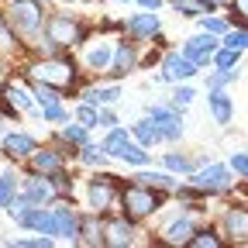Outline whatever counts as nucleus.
<instances>
[{"label": "nucleus", "mask_w": 248, "mask_h": 248, "mask_svg": "<svg viewBox=\"0 0 248 248\" xmlns=\"http://www.w3.org/2000/svg\"><path fill=\"white\" fill-rule=\"evenodd\" d=\"M104 148H107L110 159H117V162H131V166H148L152 162V155L145 152V145L141 141L135 145L128 138V131H121V128H110V135L104 138Z\"/></svg>", "instance_id": "39448f33"}, {"label": "nucleus", "mask_w": 248, "mask_h": 248, "mask_svg": "<svg viewBox=\"0 0 248 248\" xmlns=\"http://www.w3.org/2000/svg\"><path fill=\"white\" fill-rule=\"evenodd\" d=\"M238 79V69H217L210 79H207V86L210 90H217V86H224V83H234Z\"/></svg>", "instance_id": "4c0bfd02"}, {"label": "nucleus", "mask_w": 248, "mask_h": 248, "mask_svg": "<svg viewBox=\"0 0 248 248\" xmlns=\"http://www.w3.org/2000/svg\"><path fill=\"white\" fill-rule=\"evenodd\" d=\"M42 4H48V0H42Z\"/></svg>", "instance_id": "de8ad7c7"}, {"label": "nucleus", "mask_w": 248, "mask_h": 248, "mask_svg": "<svg viewBox=\"0 0 248 248\" xmlns=\"http://www.w3.org/2000/svg\"><path fill=\"white\" fill-rule=\"evenodd\" d=\"M107 159H110V155H107L104 141H100V145H90V141H86V145L79 148V162H83V166H90V169H93V166H97V169H100V166H107Z\"/></svg>", "instance_id": "bb28decb"}, {"label": "nucleus", "mask_w": 248, "mask_h": 248, "mask_svg": "<svg viewBox=\"0 0 248 248\" xmlns=\"http://www.w3.org/2000/svg\"><path fill=\"white\" fill-rule=\"evenodd\" d=\"M79 245H104V224L97 221V210L79 217Z\"/></svg>", "instance_id": "5701e85b"}, {"label": "nucleus", "mask_w": 248, "mask_h": 248, "mask_svg": "<svg viewBox=\"0 0 248 248\" xmlns=\"http://www.w3.org/2000/svg\"><path fill=\"white\" fill-rule=\"evenodd\" d=\"M186 245H190V248H217V245H221V238L207 228V231H193V238L186 241Z\"/></svg>", "instance_id": "f704fd0d"}, {"label": "nucleus", "mask_w": 248, "mask_h": 248, "mask_svg": "<svg viewBox=\"0 0 248 248\" xmlns=\"http://www.w3.org/2000/svg\"><path fill=\"white\" fill-rule=\"evenodd\" d=\"M193 221H190V214H183V217H176V221H169L166 228H162V241L166 245H186L193 238Z\"/></svg>", "instance_id": "aec40b11"}, {"label": "nucleus", "mask_w": 248, "mask_h": 248, "mask_svg": "<svg viewBox=\"0 0 248 248\" xmlns=\"http://www.w3.org/2000/svg\"><path fill=\"white\" fill-rule=\"evenodd\" d=\"M197 62L193 59H186L183 52H169L166 59H162V73L155 76L159 83H179V79H193L197 76Z\"/></svg>", "instance_id": "9d476101"}, {"label": "nucleus", "mask_w": 248, "mask_h": 248, "mask_svg": "<svg viewBox=\"0 0 248 248\" xmlns=\"http://www.w3.org/2000/svg\"><path fill=\"white\" fill-rule=\"evenodd\" d=\"M14 224H17V228H28V231H38V234H52V238H55V214H52V207L31 203V207H24V210L14 217Z\"/></svg>", "instance_id": "1a4fd4ad"}, {"label": "nucleus", "mask_w": 248, "mask_h": 248, "mask_svg": "<svg viewBox=\"0 0 248 248\" xmlns=\"http://www.w3.org/2000/svg\"><path fill=\"white\" fill-rule=\"evenodd\" d=\"M121 4H124V0H121Z\"/></svg>", "instance_id": "09e8293b"}, {"label": "nucleus", "mask_w": 248, "mask_h": 248, "mask_svg": "<svg viewBox=\"0 0 248 248\" xmlns=\"http://www.w3.org/2000/svg\"><path fill=\"white\" fill-rule=\"evenodd\" d=\"M76 117L86 124V128H93V124H100V107L86 100V104H79V107H76Z\"/></svg>", "instance_id": "c9c22d12"}, {"label": "nucleus", "mask_w": 248, "mask_h": 248, "mask_svg": "<svg viewBox=\"0 0 248 248\" xmlns=\"http://www.w3.org/2000/svg\"><path fill=\"white\" fill-rule=\"evenodd\" d=\"M135 179L145 183V186H155V190H172V186H176V179L169 172H138Z\"/></svg>", "instance_id": "c756f323"}, {"label": "nucleus", "mask_w": 248, "mask_h": 248, "mask_svg": "<svg viewBox=\"0 0 248 248\" xmlns=\"http://www.w3.org/2000/svg\"><path fill=\"white\" fill-rule=\"evenodd\" d=\"M86 38V28L73 17V14H52L45 21V48L55 52V48H73Z\"/></svg>", "instance_id": "f03ea898"}, {"label": "nucleus", "mask_w": 248, "mask_h": 248, "mask_svg": "<svg viewBox=\"0 0 248 248\" xmlns=\"http://www.w3.org/2000/svg\"><path fill=\"white\" fill-rule=\"evenodd\" d=\"M100 124L104 128H117V114L114 110H100Z\"/></svg>", "instance_id": "c03bdc74"}, {"label": "nucleus", "mask_w": 248, "mask_h": 248, "mask_svg": "<svg viewBox=\"0 0 248 248\" xmlns=\"http://www.w3.org/2000/svg\"><path fill=\"white\" fill-rule=\"evenodd\" d=\"M52 241H55V238L45 234V238H17L14 245H17V248H52Z\"/></svg>", "instance_id": "ea45409f"}, {"label": "nucleus", "mask_w": 248, "mask_h": 248, "mask_svg": "<svg viewBox=\"0 0 248 248\" xmlns=\"http://www.w3.org/2000/svg\"><path fill=\"white\" fill-rule=\"evenodd\" d=\"M162 166H166L169 172H186V176L197 172V162H193V159H186V155H176V152H169V155H166Z\"/></svg>", "instance_id": "c85d7f7f"}, {"label": "nucleus", "mask_w": 248, "mask_h": 248, "mask_svg": "<svg viewBox=\"0 0 248 248\" xmlns=\"http://www.w3.org/2000/svg\"><path fill=\"white\" fill-rule=\"evenodd\" d=\"M207 104H210V114H214L217 124H231V117H234V104H231V97H228L221 86L207 93Z\"/></svg>", "instance_id": "412c9836"}, {"label": "nucleus", "mask_w": 248, "mask_h": 248, "mask_svg": "<svg viewBox=\"0 0 248 248\" xmlns=\"http://www.w3.org/2000/svg\"><path fill=\"white\" fill-rule=\"evenodd\" d=\"M224 234L238 245H248V210L245 207H231L224 214Z\"/></svg>", "instance_id": "f3484780"}, {"label": "nucleus", "mask_w": 248, "mask_h": 248, "mask_svg": "<svg viewBox=\"0 0 248 248\" xmlns=\"http://www.w3.org/2000/svg\"><path fill=\"white\" fill-rule=\"evenodd\" d=\"M138 4H141L145 11H159V7L166 4V0H138Z\"/></svg>", "instance_id": "49530a36"}, {"label": "nucleus", "mask_w": 248, "mask_h": 248, "mask_svg": "<svg viewBox=\"0 0 248 248\" xmlns=\"http://www.w3.org/2000/svg\"><path fill=\"white\" fill-rule=\"evenodd\" d=\"M231 14L248 28V0H231Z\"/></svg>", "instance_id": "37998d69"}, {"label": "nucleus", "mask_w": 248, "mask_h": 248, "mask_svg": "<svg viewBox=\"0 0 248 248\" xmlns=\"http://www.w3.org/2000/svg\"><path fill=\"white\" fill-rule=\"evenodd\" d=\"M121 207H124V217H131V221H141V217H152L155 210L162 207V197L155 186H145V183H128L121 190Z\"/></svg>", "instance_id": "f257e3e1"}, {"label": "nucleus", "mask_w": 248, "mask_h": 248, "mask_svg": "<svg viewBox=\"0 0 248 248\" xmlns=\"http://www.w3.org/2000/svg\"><path fill=\"white\" fill-rule=\"evenodd\" d=\"M14 45H17V31L11 28V21L4 14H0V52H11Z\"/></svg>", "instance_id": "72a5a7b5"}, {"label": "nucleus", "mask_w": 248, "mask_h": 248, "mask_svg": "<svg viewBox=\"0 0 248 248\" xmlns=\"http://www.w3.org/2000/svg\"><path fill=\"white\" fill-rule=\"evenodd\" d=\"M145 117L155 121V128H159L162 141H179L183 138V124H179V114L172 107H145Z\"/></svg>", "instance_id": "f8f14e48"}, {"label": "nucleus", "mask_w": 248, "mask_h": 248, "mask_svg": "<svg viewBox=\"0 0 248 248\" xmlns=\"http://www.w3.org/2000/svg\"><path fill=\"white\" fill-rule=\"evenodd\" d=\"M4 152L11 159H31V155L38 152V141L31 135H24V131H11V135H4Z\"/></svg>", "instance_id": "a211bd4d"}, {"label": "nucleus", "mask_w": 248, "mask_h": 248, "mask_svg": "<svg viewBox=\"0 0 248 248\" xmlns=\"http://www.w3.org/2000/svg\"><path fill=\"white\" fill-rule=\"evenodd\" d=\"M62 141H66V145H76V148H83V145L90 141L86 124H69V121H66V128H62Z\"/></svg>", "instance_id": "7c9ffc66"}, {"label": "nucleus", "mask_w": 248, "mask_h": 248, "mask_svg": "<svg viewBox=\"0 0 248 248\" xmlns=\"http://www.w3.org/2000/svg\"><path fill=\"white\" fill-rule=\"evenodd\" d=\"M31 169L35 172H62L66 169V159H62V152H55V148H38L35 155H31Z\"/></svg>", "instance_id": "4be33fe9"}, {"label": "nucleus", "mask_w": 248, "mask_h": 248, "mask_svg": "<svg viewBox=\"0 0 248 248\" xmlns=\"http://www.w3.org/2000/svg\"><path fill=\"white\" fill-rule=\"evenodd\" d=\"M124 28H128L135 38H155V35L162 31V21H159V14H155V11H145V14H131Z\"/></svg>", "instance_id": "dca6fc26"}, {"label": "nucleus", "mask_w": 248, "mask_h": 248, "mask_svg": "<svg viewBox=\"0 0 248 248\" xmlns=\"http://www.w3.org/2000/svg\"><path fill=\"white\" fill-rule=\"evenodd\" d=\"M42 121H48V124H66V121H69V110L62 107L59 100H52V104H42Z\"/></svg>", "instance_id": "2f4dec72"}, {"label": "nucleus", "mask_w": 248, "mask_h": 248, "mask_svg": "<svg viewBox=\"0 0 248 248\" xmlns=\"http://www.w3.org/2000/svg\"><path fill=\"white\" fill-rule=\"evenodd\" d=\"M11 28L21 38H38L45 31V14H42V0H11V14H7Z\"/></svg>", "instance_id": "7ed1b4c3"}, {"label": "nucleus", "mask_w": 248, "mask_h": 248, "mask_svg": "<svg viewBox=\"0 0 248 248\" xmlns=\"http://www.w3.org/2000/svg\"><path fill=\"white\" fill-rule=\"evenodd\" d=\"M31 76H35L38 83L55 86V90H69V86H76V66H73L69 59H62V55L38 59L35 66H31Z\"/></svg>", "instance_id": "20e7f679"}, {"label": "nucleus", "mask_w": 248, "mask_h": 248, "mask_svg": "<svg viewBox=\"0 0 248 248\" xmlns=\"http://www.w3.org/2000/svg\"><path fill=\"white\" fill-rule=\"evenodd\" d=\"M214 52H217V42H214L210 31L186 38V45H183V55H186V59H193L197 66H207V62H214Z\"/></svg>", "instance_id": "ddd939ff"}, {"label": "nucleus", "mask_w": 248, "mask_h": 248, "mask_svg": "<svg viewBox=\"0 0 248 248\" xmlns=\"http://www.w3.org/2000/svg\"><path fill=\"white\" fill-rule=\"evenodd\" d=\"M21 197H24L28 203H38V207H48V203L62 200V197H59V186H55V179H52L48 172L28 176L24 186H21Z\"/></svg>", "instance_id": "423d86ee"}, {"label": "nucleus", "mask_w": 248, "mask_h": 248, "mask_svg": "<svg viewBox=\"0 0 248 248\" xmlns=\"http://www.w3.org/2000/svg\"><path fill=\"white\" fill-rule=\"evenodd\" d=\"M135 66H138V48H135V42H121V45L114 48L110 76H114V79H121V76H128Z\"/></svg>", "instance_id": "2eb2a0df"}, {"label": "nucleus", "mask_w": 248, "mask_h": 248, "mask_svg": "<svg viewBox=\"0 0 248 248\" xmlns=\"http://www.w3.org/2000/svg\"><path fill=\"white\" fill-rule=\"evenodd\" d=\"M193 97H197V93H193L190 86H179V83H176V93H172V107H190V104H193Z\"/></svg>", "instance_id": "58836bf2"}, {"label": "nucleus", "mask_w": 248, "mask_h": 248, "mask_svg": "<svg viewBox=\"0 0 248 248\" xmlns=\"http://www.w3.org/2000/svg\"><path fill=\"white\" fill-rule=\"evenodd\" d=\"M200 28L210 31V35H224V31H228V24L221 17H200Z\"/></svg>", "instance_id": "a19ab883"}, {"label": "nucleus", "mask_w": 248, "mask_h": 248, "mask_svg": "<svg viewBox=\"0 0 248 248\" xmlns=\"http://www.w3.org/2000/svg\"><path fill=\"white\" fill-rule=\"evenodd\" d=\"M35 90H24L21 83H4V114L17 117V114H35Z\"/></svg>", "instance_id": "9b49d317"}, {"label": "nucleus", "mask_w": 248, "mask_h": 248, "mask_svg": "<svg viewBox=\"0 0 248 248\" xmlns=\"http://www.w3.org/2000/svg\"><path fill=\"white\" fill-rule=\"evenodd\" d=\"M83 97L90 104H97V107H114L121 100V86H97V90H86Z\"/></svg>", "instance_id": "393cba45"}, {"label": "nucleus", "mask_w": 248, "mask_h": 248, "mask_svg": "<svg viewBox=\"0 0 248 248\" xmlns=\"http://www.w3.org/2000/svg\"><path fill=\"white\" fill-rule=\"evenodd\" d=\"M55 214V238H69V241H79V214L66 203L52 207Z\"/></svg>", "instance_id": "4468645a"}, {"label": "nucleus", "mask_w": 248, "mask_h": 248, "mask_svg": "<svg viewBox=\"0 0 248 248\" xmlns=\"http://www.w3.org/2000/svg\"><path fill=\"white\" fill-rule=\"evenodd\" d=\"M14 197H17V172L4 169V172H0V210H7Z\"/></svg>", "instance_id": "a878e982"}, {"label": "nucleus", "mask_w": 248, "mask_h": 248, "mask_svg": "<svg viewBox=\"0 0 248 248\" xmlns=\"http://www.w3.org/2000/svg\"><path fill=\"white\" fill-rule=\"evenodd\" d=\"M110 62H114V48L110 45H104V42H97L93 48H86V69H110Z\"/></svg>", "instance_id": "b1692460"}, {"label": "nucleus", "mask_w": 248, "mask_h": 248, "mask_svg": "<svg viewBox=\"0 0 248 248\" xmlns=\"http://www.w3.org/2000/svg\"><path fill=\"white\" fill-rule=\"evenodd\" d=\"M190 183H193V190H200V193H224L231 186V166L197 169V172H190Z\"/></svg>", "instance_id": "6e6552de"}, {"label": "nucleus", "mask_w": 248, "mask_h": 248, "mask_svg": "<svg viewBox=\"0 0 248 248\" xmlns=\"http://www.w3.org/2000/svg\"><path fill=\"white\" fill-rule=\"evenodd\" d=\"M117 176H93L90 179V186H86V203L97 210V214H104V210H110L114 207V200H121V190H117V183H114Z\"/></svg>", "instance_id": "0eeeda50"}, {"label": "nucleus", "mask_w": 248, "mask_h": 248, "mask_svg": "<svg viewBox=\"0 0 248 248\" xmlns=\"http://www.w3.org/2000/svg\"><path fill=\"white\" fill-rule=\"evenodd\" d=\"M203 4V11L210 14V11H217V7H224V4H231V0H200Z\"/></svg>", "instance_id": "a18cd8bd"}, {"label": "nucleus", "mask_w": 248, "mask_h": 248, "mask_svg": "<svg viewBox=\"0 0 248 248\" xmlns=\"http://www.w3.org/2000/svg\"><path fill=\"white\" fill-rule=\"evenodd\" d=\"M231 169L248 179V155H245V152H234V155H231Z\"/></svg>", "instance_id": "79ce46f5"}, {"label": "nucleus", "mask_w": 248, "mask_h": 248, "mask_svg": "<svg viewBox=\"0 0 248 248\" xmlns=\"http://www.w3.org/2000/svg\"><path fill=\"white\" fill-rule=\"evenodd\" d=\"M238 55H241V48H228V45H224V48L214 52V66H217V69H234V66H238Z\"/></svg>", "instance_id": "473e14b6"}, {"label": "nucleus", "mask_w": 248, "mask_h": 248, "mask_svg": "<svg viewBox=\"0 0 248 248\" xmlns=\"http://www.w3.org/2000/svg\"><path fill=\"white\" fill-rule=\"evenodd\" d=\"M131 135L145 145V148H152L155 141H162V135H159V128H155V121L152 117H145V121H138L135 128H131Z\"/></svg>", "instance_id": "cd10ccee"}, {"label": "nucleus", "mask_w": 248, "mask_h": 248, "mask_svg": "<svg viewBox=\"0 0 248 248\" xmlns=\"http://www.w3.org/2000/svg\"><path fill=\"white\" fill-rule=\"evenodd\" d=\"M104 245L110 248H121V245H135V221H110L104 228Z\"/></svg>", "instance_id": "6ab92c4d"}, {"label": "nucleus", "mask_w": 248, "mask_h": 248, "mask_svg": "<svg viewBox=\"0 0 248 248\" xmlns=\"http://www.w3.org/2000/svg\"><path fill=\"white\" fill-rule=\"evenodd\" d=\"M224 45H228V48H248V31H245V28L224 31Z\"/></svg>", "instance_id": "e433bc0d"}]
</instances>
